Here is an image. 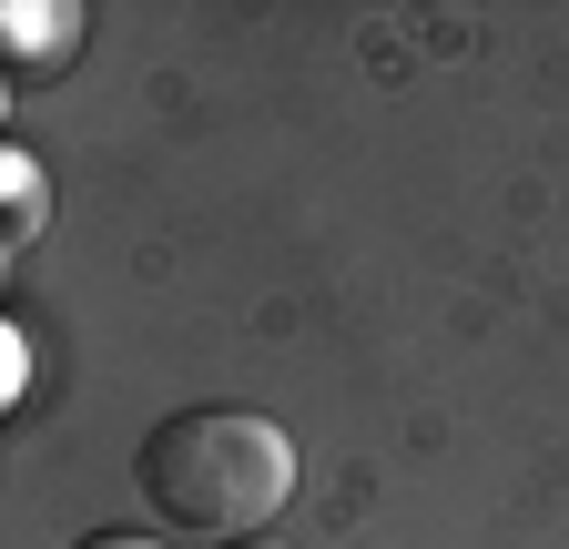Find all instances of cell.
Returning a JSON list of instances; mask_svg holds the SVG:
<instances>
[{
    "label": "cell",
    "instance_id": "cell-1",
    "mask_svg": "<svg viewBox=\"0 0 569 549\" xmlns=\"http://www.w3.org/2000/svg\"><path fill=\"white\" fill-rule=\"evenodd\" d=\"M132 478L183 539L234 549L296 499V438L254 407H173V418L132 448Z\"/></svg>",
    "mask_w": 569,
    "mask_h": 549
},
{
    "label": "cell",
    "instance_id": "cell-2",
    "mask_svg": "<svg viewBox=\"0 0 569 549\" xmlns=\"http://www.w3.org/2000/svg\"><path fill=\"white\" fill-rule=\"evenodd\" d=\"M71 31H82V11H0V61L11 72H61Z\"/></svg>",
    "mask_w": 569,
    "mask_h": 549
},
{
    "label": "cell",
    "instance_id": "cell-3",
    "mask_svg": "<svg viewBox=\"0 0 569 549\" xmlns=\"http://www.w3.org/2000/svg\"><path fill=\"white\" fill-rule=\"evenodd\" d=\"M0 234H41V173L21 163V153H0Z\"/></svg>",
    "mask_w": 569,
    "mask_h": 549
},
{
    "label": "cell",
    "instance_id": "cell-4",
    "mask_svg": "<svg viewBox=\"0 0 569 549\" xmlns=\"http://www.w3.org/2000/svg\"><path fill=\"white\" fill-rule=\"evenodd\" d=\"M82 549H163V539H153V529H92Z\"/></svg>",
    "mask_w": 569,
    "mask_h": 549
},
{
    "label": "cell",
    "instance_id": "cell-5",
    "mask_svg": "<svg viewBox=\"0 0 569 549\" xmlns=\"http://www.w3.org/2000/svg\"><path fill=\"white\" fill-rule=\"evenodd\" d=\"M234 549H274V539H234Z\"/></svg>",
    "mask_w": 569,
    "mask_h": 549
}]
</instances>
